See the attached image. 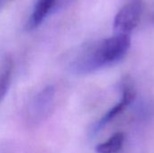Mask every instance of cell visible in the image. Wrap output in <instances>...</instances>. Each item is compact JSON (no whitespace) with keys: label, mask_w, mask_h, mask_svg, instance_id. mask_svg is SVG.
<instances>
[{"label":"cell","mask_w":154,"mask_h":153,"mask_svg":"<svg viewBox=\"0 0 154 153\" xmlns=\"http://www.w3.org/2000/svg\"><path fill=\"white\" fill-rule=\"evenodd\" d=\"M136 96V93L134 90V87L130 82L125 81L122 87V98L120 102L116 105L114 107H112L95 125L93 129V133H97L99 132L102 128H104L110 121L115 119L118 115H120L129 105H131Z\"/></svg>","instance_id":"obj_4"},{"label":"cell","mask_w":154,"mask_h":153,"mask_svg":"<svg viewBox=\"0 0 154 153\" xmlns=\"http://www.w3.org/2000/svg\"><path fill=\"white\" fill-rule=\"evenodd\" d=\"M131 47V36L115 34L84 50L72 62L77 74H88L122 60Z\"/></svg>","instance_id":"obj_1"},{"label":"cell","mask_w":154,"mask_h":153,"mask_svg":"<svg viewBox=\"0 0 154 153\" xmlns=\"http://www.w3.org/2000/svg\"><path fill=\"white\" fill-rule=\"evenodd\" d=\"M55 98V88L53 86H47L38 92L29 103L28 114L32 120L40 121L46 116Z\"/></svg>","instance_id":"obj_3"},{"label":"cell","mask_w":154,"mask_h":153,"mask_svg":"<svg viewBox=\"0 0 154 153\" xmlns=\"http://www.w3.org/2000/svg\"><path fill=\"white\" fill-rule=\"evenodd\" d=\"M125 135L119 132L112 135L106 142L99 143L96 147L97 153H118L123 148Z\"/></svg>","instance_id":"obj_7"},{"label":"cell","mask_w":154,"mask_h":153,"mask_svg":"<svg viewBox=\"0 0 154 153\" xmlns=\"http://www.w3.org/2000/svg\"><path fill=\"white\" fill-rule=\"evenodd\" d=\"M11 0H0V8L3 7L5 5H6L8 2H10Z\"/></svg>","instance_id":"obj_8"},{"label":"cell","mask_w":154,"mask_h":153,"mask_svg":"<svg viewBox=\"0 0 154 153\" xmlns=\"http://www.w3.org/2000/svg\"><path fill=\"white\" fill-rule=\"evenodd\" d=\"M58 0H38L28 19L27 29L34 30L45 20L49 14L57 6Z\"/></svg>","instance_id":"obj_5"},{"label":"cell","mask_w":154,"mask_h":153,"mask_svg":"<svg viewBox=\"0 0 154 153\" xmlns=\"http://www.w3.org/2000/svg\"><path fill=\"white\" fill-rule=\"evenodd\" d=\"M143 9L142 0H131L125 4L115 17L113 24L115 34L130 35L141 20Z\"/></svg>","instance_id":"obj_2"},{"label":"cell","mask_w":154,"mask_h":153,"mask_svg":"<svg viewBox=\"0 0 154 153\" xmlns=\"http://www.w3.org/2000/svg\"><path fill=\"white\" fill-rule=\"evenodd\" d=\"M13 60L5 59L0 69V103L3 101L9 89L13 75Z\"/></svg>","instance_id":"obj_6"}]
</instances>
